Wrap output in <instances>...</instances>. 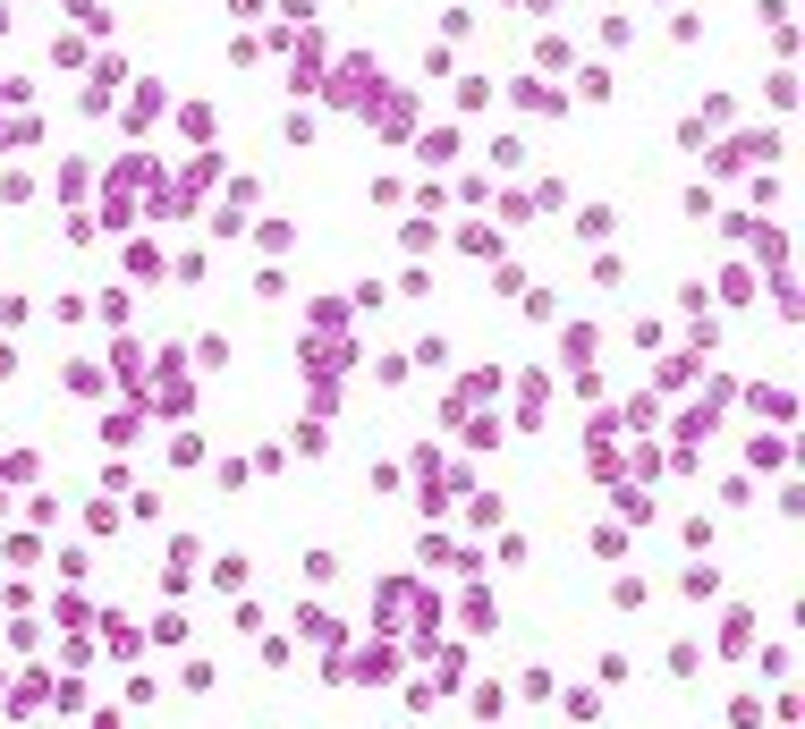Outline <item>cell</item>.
<instances>
[{"label": "cell", "instance_id": "1", "mask_svg": "<svg viewBox=\"0 0 805 729\" xmlns=\"http://www.w3.org/2000/svg\"><path fill=\"white\" fill-rule=\"evenodd\" d=\"M517 111H526V119H560L568 94H560L551 77H517Z\"/></svg>", "mask_w": 805, "mask_h": 729}, {"label": "cell", "instance_id": "2", "mask_svg": "<svg viewBox=\"0 0 805 729\" xmlns=\"http://www.w3.org/2000/svg\"><path fill=\"white\" fill-rule=\"evenodd\" d=\"M721 653L738 662V653H755V611H729L721 619Z\"/></svg>", "mask_w": 805, "mask_h": 729}, {"label": "cell", "instance_id": "3", "mask_svg": "<svg viewBox=\"0 0 805 729\" xmlns=\"http://www.w3.org/2000/svg\"><path fill=\"white\" fill-rule=\"evenodd\" d=\"M678 594H687V602H712V594H721V568H678Z\"/></svg>", "mask_w": 805, "mask_h": 729}, {"label": "cell", "instance_id": "4", "mask_svg": "<svg viewBox=\"0 0 805 729\" xmlns=\"http://www.w3.org/2000/svg\"><path fill=\"white\" fill-rule=\"evenodd\" d=\"M611 229H619L611 204H585V212H577V238H611Z\"/></svg>", "mask_w": 805, "mask_h": 729}, {"label": "cell", "instance_id": "5", "mask_svg": "<svg viewBox=\"0 0 805 729\" xmlns=\"http://www.w3.org/2000/svg\"><path fill=\"white\" fill-rule=\"evenodd\" d=\"M60 382H68V399H102V373H94V365H68Z\"/></svg>", "mask_w": 805, "mask_h": 729}, {"label": "cell", "instance_id": "6", "mask_svg": "<svg viewBox=\"0 0 805 729\" xmlns=\"http://www.w3.org/2000/svg\"><path fill=\"white\" fill-rule=\"evenodd\" d=\"M492 94H500L492 77H467V85H458V111H492Z\"/></svg>", "mask_w": 805, "mask_h": 729}, {"label": "cell", "instance_id": "7", "mask_svg": "<svg viewBox=\"0 0 805 729\" xmlns=\"http://www.w3.org/2000/svg\"><path fill=\"white\" fill-rule=\"evenodd\" d=\"M195 365H204V373L229 365V340H221V331H204V340H195Z\"/></svg>", "mask_w": 805, "mask_h": 729}, {"label": "cell", "instance_id": "8", "mask_svg": "<svg viewBox=\"0 0 805 729\" xmlns=\"http://www.w3.org/2000/svg\"><path fill=\"white\" fill-rule=\"evenodd\" d=\"M500 713H509V696H500V687L483 679V687H475V721H500Z\"/></svg>", "mask_w": 805, "mask_h": 729}, {"label": "cell", "instance_id": "9", "mask_svg": "<svg viewBox=\"0 0 805 729\" xmlns=\"http://www.w3.org/2000/svg\"><path fill=\"white\" fill-rule=\"evenodd\" d=\"M729 729H763V704L755 696H729Z\"/></svg>", "mask_w": 805, "mask_h": 729}, {"label": "cell", "instance_id": "10", "mask_svg": "<svg viewBox=\"0 0 805 729\" xmlns=\"http://www.w3.org/2000/svg\"><path fill=\"white\" fill-rule=\"evenodd\" d=\"M306 585H339V560H331V551H306Z\"/></svg>", "mask_w": 805, "mask_h": 729}, {"label": "cell", "instance_id": "11", "mask_svg": "<svg viewBox=\"0 0 805 729\" xmlns=\"http://www.w3.org/2000/svg\"><path fill=\"white\" fill-rule=\"evenodd\" d=\"M0 382H17V348L9 340H0Z\"/></svg>", "mask_w": 805, "mask_h": 729}]
</instances>
